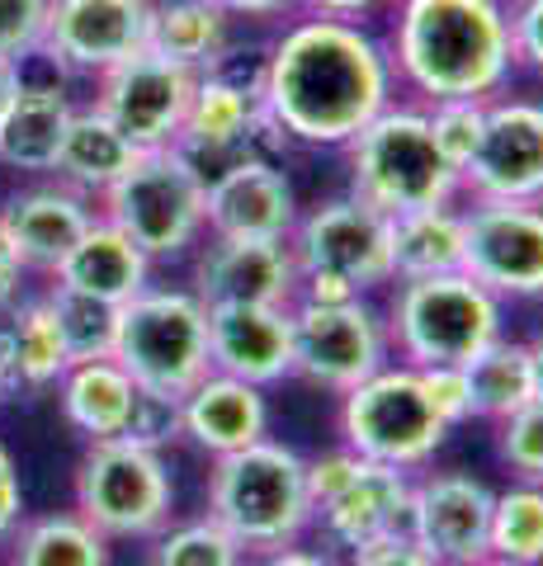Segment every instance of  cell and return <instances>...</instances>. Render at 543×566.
Listing matches in <instances>:
<instances>
[{"instance_id": "obj_1", "label": "cell", "mask_w": 543, "mask_h": 566, "mask_svg": "<svg viewBox=\"0 0 543 566\" xmlns=\"http://www.w3.org/2000/svg\"><path fill=\"white\" fill-rule=\"evenodd\" d=\"M270 128L293 147H345L397 99L388 43L349 20H293L255 71Z\"/></svg>"}, {"instance_id": "obj_2", "label": "cell", "mask_w": 543, "mask_h": 566, "mask_svg": "<svg viewBox=\"0 0 543 566\" xmlns=\"http://www.w3.org/2000/svg\"><path fill=\"white\" fill-rule=\"evenodd\" d=\"M388 57L416 104L497 99L515 76L511 24L492 0H401Z\"/></svg>"}, {"instance_id": "obj_3", "label": "cell", "mask_w": 543, "mask_h": 566, "mask_svg": "<svg viewBox=\"0 0 543 566\" xmlns=\"http://www.w3.org/2000/svg\"><path fill=\"white\" fill-rule=\"evenodd\" d=\"M203 515H213L247 547V557L303 543L312 520H317L307 495V458L270 434L237 453L213 458L203 486Z\"/></svg>"}, {"instance_id": "obj_4", "label": "cell", "mask_w": 543, "mask_h": 566, "mask_svg": "<svg viewBox=\"0 0 543 566\" xmlns=\"http://www.w3.org/2000/svg\"><path fill=\"white\" fill-rule=\"evenodd\" d=\"M345 166H349V193L378 212H416L435 203H459V170L445 161L435 147L426 104L393 99L383 114H374L364 128L345 142Z\"/></svg>"}, {"instance_id": "obj_5", "label": "cell", "mask_w": 543, "mask_h": 566, "mask_svg": "<svg viewBox=\"0 0 543 566\" xmlns=\"http://www.w3.org/2000/svg\"><path fill=\"white\" fill-rule=\"evenodd\" d=\"M393 359L411 368L459 364L468 368L487 345L505 335V303L468 270L435 279H397L388 307Z\"/></svg>"}, {"instance_id": "obj_6", "label": "cell", "mask_w": 543, "mask_h": 566, "mask_svg": "<svg viewBox=\"0 0 543 566\" xmlns=\"http://www.w3.org/2000/svg\"><path fill=\"white\" fill-rule=\"evenodd\" d=\"M203 199L208 180L199 175V166L180 147H161L137 156L95 199V212L109 218L118 232H128L152 264H161L189 255L208 237Z\"/></svg>"}, {"instance_id": "obj_7", "label": "cell", "mask_w": 543, "mask_h": 566, "mask_svg": "<svg viewBox=\"0 0 543 566\" xmlns=\"http://www.w3.org/2000/svg\"><path fill=\"white\" fill-rule=\"evenodd\" d=\"M114 359L128 368V378L143 392L180 401L203 374H213L203 297L195 289L147 283L143 293L118 307Z\"/></svg>"}, {"instance_id": "obj_8", "label": "cell", "mask_w": 543, "mask_h": 566, "mask_svg": "<svg viewBox=\"0 0 543 566\" xmlns=\"http://www.w3.org/2000/svg\"><path fill=\"white\" fill-rule=\"evenodd\" d=\"M72 510L109 543H152L170 524L175 482L161 449L137 439H91L72 476Z\"/></svg>"}, {"instance_id": "obj_9", "label": "cell", "mask_w": 543, "mask_h": 566, "mask_svg": "<svg viewBox=\"0 0 543 566\" xmlns=\"http://www.w3.org/2000/svg\"><path fill=\"white\" fill-rule=\"evenodd\" d=\"M336 430L345 449L401 472H420L449 439V424L426 397L420 368L401 359H388L378 374L341 392Z\"/></svg>"}, {"instance_id": "obj_10", "label": "cell", "mask_w": 543, "mask_h": 566, "mask_svg": "<svg viewBox=\"0 0 543 566\" xmlns=\"http://www.w3.org/2000/svg\"><path fill=\"white\" fill-rule=\"evenodd\" d=\"M293 322V378H303L322 392L341 397L355 382L378 374L393 359L388 316L369 297H349V303H289Z\"/></svg>"}, {"instance_id": "obj_11", "label": "cell", "mask_w": 543, "mask_h": 566, "mask_svg": "<svg viewBox=\"0 0 543 566\" xmlns=\"http://www.w3.org/2000/svg\"><path fill=\"white\" fill-rule=\"evenodd\" d=\"M289 245L297 270H331L359 293L393 289V218L355 193L297 212Z\"/></svg>"}, {"instance_id": "obj_12", "label": "cell", "mask_w": 543, "mask_h": 566, "mask_svg": "<svg viewBox=\"0 0 543 566\" xmlns=\"http://www.w3.org/2000/svg\"><path fill=\"white\" fill-rule=\"evenodd\" d=\"M175 147H180L208 180V175H218L222 166L241 161V156H270V151H284L289 142L270 128L260 81L255 76L241 81L227 66H218V71H203L199 76Z\"/></svg>"}, {"instance_id": "obj_13", "label": "cell", "mask_w": 543, "mask_h": 566, "mask_svg": "<svg viewBox=\"0 0 543 566\" xmlns=\"http://www.w3.org/2000/svg\"><path fill=\"white\" fill-rule=\"evenodd\" d=\"M195 85H199V76L189 66H175L147 48V52H137V57L109 66L104 76H95L91 104L137 151H161V147L180 142Z\"/></svg>"}, {"instance_id": "obj_14", "label": "cell", "mask_w": 543, "mask_h": 566, "mask_svg": "<svg viewBox=\"0 0 543 566\" xmlns=\"http://www.w3.org/2000/svg\"><path fill=\"white\" fill-rule=\"evenodd\" d=\"M468 255L463 270L492 289L501 303H539L543 297V203L468 199Z\"/></svg>"}, {"instance_id": "obj_15", "label": "cell", "mask_w": 543, "mask_h": 566, "mask_svg": "<svg viewBox=\"0 0 543 566\" xmlns=\"http://www.w3.org/2000/svg\"><path fill=\"white\" fill-rule=\"evenodd\" d=\"M152 0H48L39 57L66 76H104L109 66L147 52Z\"/></svg>"}, {"instance_id": "obj_16", "label": "cell", "mask_w": 543, "mask_h": 566, "mask_svg": "<svg viewBox=\"0 0 543 566\" xmlns=\"http://www.w3.org/2000/svg\"><path fill=\"white\" fill-rule=\"evenodd\" d=\"M463 199L543 203V99H487V128L459 175Z\"/></svg>"}, {"instance_id": "obj_17", "label": "cell", "mask_w": 543, "mask_h": 566, "mask_svg": "<svg viewBox=\"0 0 543 566\" xmlns=\"http://www.w3.org/2000/svg\"><path fill=\"white\" fill-rule=\"evenodd\" d=\"M492 505L497 491L472 472L411 476L407 534L440 566H482L492 562Z\"/></svg>"}, {"instance_id": "obj_18", "label": "cell", "mask_w": 543, "mask_h": 566, "mask_svg": "<svg viewBox=\"0 0 543 566\" xmlns=\"http://www.w3.org/2000/svg\"><path fill=\"white\" fill-rule=\"evenodd\" d=\"M297 193L274 156H241V161L208 175L203 222L208 237H241V241H289L297 222Z\"/></svg>"}, {"instance_id": "obj_19", "label": "cell", "mask_w": 543, "mask_h": 566, "mask_svg": "<svg viewBox=\"0 0 543 566\" xmlns=\"http://www.w3.org/2000/svg\"><path fill=\"white\" fill-rule=\"evenodd\" d=\"M189 289L213 303H270L289 307L297 293V260L289 241H241V237H203L195 245Z\"/></svg>"}, {"instance_id": "obj_20", "label": "cell", "mask_w": 543, "mask_h": 566, "mask_svg": "<svg viewBox=\"0 0 543 566\" xmlns=\"http://www.w3.org/2000/svg\"><path fill=\"white\" fill-rule=\"evenodd\" d=\"M208 359L218 374L255 387L293 378V322L289 307L270 303H213L208 307Z\"/></svg>"}, {"instance_id": "obj_21", "label": "cell", "mask_w": 543, "mask_h": 566, "mask_svg": "<svg viewBox=\"0 0 543 566\" xmlns=\"http://www.w3.org/2000/svg\"><path fill=\"white\" fill-rule=\"evenodd\" d=\"M0 222H6L14 251L29 264V274L48 279L66 260V251L85 237V227L95 222V199L62 185L58 175H43V180L14 189L0 203Z\"/></svg>"}, {"instance_id": "obj_22", "label": "cell", "mask_w": 543, "mask_h": 566, "mask_svg": "<svg viewBox=\"0 0 543 566\" xmlns=\"http://www.w3.org/2000/svg\"><path fill=\"white\" fill-rule=\"evenodd\" d=\"M407 505H411V472L364 458L359 476L317 510L312 528L322 534V547L345 557L364 543H378L388 534H407Z\"/></svg>"}, {"instance_id": "obj_23", "label": "cell", "mask_w": 543, "mask_h": 566, "mask_svg": "<svg viewBox=\"0 0 543 566\" xmlns=\"http://www.w3.org/2000/svg\"><path fill=\"white\" fill-rule=\"evenodd\" d=\"M265 434H270V397L255 382H241L213 368L180 397V439L208 458L237 453Z\"/></svg>"}, {"instance_id": "obj_24", "label": "cell", "mask_w": 543, "mask_h": 566, "mask_svg": "<svg viewBox=\"0 0 543 566\" xmlns=\"http://www.w3.org/2000/svg\"><path fill=\"white\" fill-rule=\"evenodd\" d=\"M72 114H76V99L62 81L20 76L6 109H0V170H14L24 180L52 175Z\"/></svg>"}, {"instance_id": "obj_25", "label": "cell", "mask_w": 543, "mask_h": 566, "mask_svg": "<svg viewBox=\"0 0 543 566\" xmlns=\"http://www.w3.org/2000/svg\"><path fill=\"white\" fill-rule=\"evenodd\" d=\"M48 283L124 307L128 297H137L152 283V260L143 255V245H133L128 232H118L109 218L95 212V222L85 227V237L66 251L58 270L48 274Z\"/></svg>"}, {"instance_id": "obj_26", "label": "cell", "mask_w": 543, "mask_h": 566, "mask_svg": "<svg viewBox=\"0 0 543 566\" xmlns=\"http://www.w3.org/2000/svg\"><path fill=\"white\" fill-rule=\"evenodd\" d=\"M58 406L66 424L91 444V439H118L133 420L137 406V382L128 378V368L114 359H76L66 364V374L58 378Z\"/></svg>"}, {"instance_id": "obj_27", "label": "cell", "mask_w": 543, "mask_h": 566, "mask_svg": "<svg viewBox=\"0 0 543 566\" xmlns=\"http://www.w3.org/2000/svg\"><path fill=\"white\" fill-rule=\"evenodd\" d=\"M232 14L218 0H152L147 48L175 66H189L195 76L218 71L232 57Z\"/></svg>"}, {"instance_id": "obj_28", "label": "cell", "mask_w": 543, "mask_h": 566, "mask_svg": "<svg viewBox=\"0 0 543 566\" xmlns=\"http://www.w3.org/2000/svg\"><path fill=\"white\" fill-rule=\"evenodd\" d=\"M137 156L143 151H137L133 142L95 109V104H76L72 123H66V137L58 147V166H52V175H58L62 185L81 189L85 199H100V193L109 189Z\"/></svg>"}, {"instance_id": "obj_29", "label": "cell", "mask_w": 543, "mask_h": 566, "mask_svg": "<svg viewBox=\"0 0 543 566\" xmlns=\"http://www.w3.org/2000/svg\"><path fill=\"white\" fill-rule=\"evenodd\" d=\"M468 255V227L459 203H435L393 218V283L459 274Z\"/></svg>"}, {"instance_id": "obj_30", "label": "cell", "mask_w": 543, "mask_h": 566, "mask_svg": "<svg viewBox=\"0 0 543 566\" xmlns=\"http://www.w3.org/2000/svg\"><path fill=\"white\" fill-rule=\"evenodd\" d=\"M6 566H114V543L76 510H48L6 538Z\"/></svg>"}, {"instance_id": "obj_31", "label": "cell", "mask_w": 543, "mask_h": 566, "mask_svg": "<svg viewBox=\"0 0 543 566\" xmlns=\"http://www.w3.org/2000/svg\"><path fill=\"white\" fill-rule=\"evenodd\" d=\"M0 326L10 335L14 382H20V392H52L58 378L66 374V364H72V354H66L58 312H52L48 293H20L6 312H0Z\"/></svg>"}, {"instance_id": "obj_32", "label": "cell", "mask_w": 543, "mask_h": 566, "mask_svg": "<svg viewBox=\"0 0 543 566\" xmlns=\"http://www.w3.org/2000/svg\"><path fill=\"white\" fill-rule=\"evenodd\" d=\"M468 387H472V420H492V424L520 411L524 401H534L530 349H524V340L501 335L497 345H487L468 364Z\"/></svg>"}, {"instance_id": "obj_33", "label": "cell", "mask_w": 543, "mask_h": 566, "mask_svg": "<svg viewBox=\"0 0 543 566\" xmlns=\"http://www.w3.org/2000/svg\"><path fill=\"white\" fill-rule=\"evenodd\" d=\"M492 562L543 566V482H515L492 505Z\"/></svg>"}, {"instance_id": "obj_34", "label": "cell", "mask_w": 543, "mask_h": 566, "mask_svg": "<svg viewBox=\"0 0 543 566\" xmlns=\"http://www.w3.org/2000/svg\"><path fill=\"white\" fill-rule=\"evenodd\" d=\"M152 566H247L241 547L213 515L166 524L152 538Z\"/></svg>"}, {"instance_id": "obj_35", "label": "cell", "mask_w": 543, "mask_h": 566, "mask_svg": "<svg viewBox=\"0 0 543 566\" xmlns=\"http://www.w3.org/2000/svg\"><path fill=\"white\" fill-rule=\"evenodd\" d=\"M48 303L58 312V326H62V340L66 354L76 359H109L114 354V335H118V307L114 303H100V297H85L72 289H58L48 283Z\"/></svg>"}, {"instance_id": "obj_36", "label": "cell", "mask_w": 543, "mask_h": 566, "mask_svg": "<svg viewBox=\"0 0 543 566\" xmlns=\"http://www.w3.org/2000/svg\"><path fill=\"white\" fill-rule=\"evenodd\" d=\"M426 118H430V133H435V147L445 151V161L463 175V166L472 161L487 128V99H435L426 104Z\"/></svg>"}, {"instance_id": "obj_37", "label": "cell", "mask_w": 543, "mask_h": 566, "mask_svg": "<svg viewBox=\"0 0 543 566\" xmlns=\"http://www.w3.org/2000/svg\"><path fill=\"white\" fill-rule=\"evenodd\" d=\"M497 458L515 482H543V401H524L497 420Z\"/></svg>"}, {"instance_id": "obj_38", "label": "cell", "mask_w": 543, "mask_h": 566, "mask_svg": "<svg viewBox=\"0 0 543 566\" xmlns=\"http://www.w3.org/2000/svg\"><path fill=\"white\" fill-rule=\"evenodd\" d=\"M48 24V0H0V62L24 66L39 57Z\"/></svg>"}, {"instance_id": "obj_39", "label": "cell", "mask_w": 543, "mask_h": 566, "mask_svg": "<svg viewBox=\"0 0 543 566\" xmlns=\"http://www.w3.org/2000/svg\"><path fill=\"white\" fill-rule=\"evenodd\" d=\"M420 382H426L430 406L440 411V420L449 430H459L463 420H472V387H468V368L459 364H435L420 368Z\"/></svg>"}, {"instance_id": "obj_40", "label": "cell", "mask_w": 543, "mask_h": 566, "mask_svg": "<svg viewBox=\"0 0 543 566\" xmlns=\"http://www.w3.org/2000/svg\"><path fill=\"white\" fill-rule=\"evenodd\" d=\"M128 439H137V444L147 449H166L180 439V401L170 397H156V392H143L137 387V406H133V420H128Z\"/></svg>"}, {"instance_id": "obj_41", "label": "cell", "mask_w": 543, "mask_h": 566, "mask_svg": "<svg viewBox=\"0 0 543 566\" xmlns=\"http://www.w3.org/2000/svg\"><path fill=\"white\" fill-rule=\"evenodd\" d=\"M359 468H364V458L355 449H345V444L326 449L317 458H307V495H312V510H322L331 495H341L359 476Z\"/></svg>"}, {"instance_id": "obj_42", "label": "cell", "mask_w": 543, "mask_h": 566, "mask_svg": "<svg viewBox=\"0 0 543 566\" xmlns=\"http://www.w3.org/2000/svg\"><path fill=\"white\" fill-rule=\"evenodd\" d=\"M505 24H511L515 71L543 76V0H515V6L505 10Z\"/></svg>"}, {"instance_id": "obj_43", "label": "cell", "mask_w": 543, "mask_h": 566, "mask_svg": "<svg viewBox=\"0 0 543 566\" xmlns=\"http://www.w3.org/2000/svg\"><path fill=\"white\" fill-rule=\"evenodd\" d=\"M345 566H440V562H435L411 534H388L378 543H364L355 553H345Z\"/></svg>"}, {"instance_id": "obj_44", "label": "cell", "mask_w": 543, "mask_h": 566, "mask_svg": "<svg viewBox=\"0 0 543 566\" xmlns=\"http://www.w3.org/2000/svg\"><path fill=\"white\" fill-rule=\"evenodd\" d=\"M24 520V482H20V463H14L10 444L0 439V547H6V538L20 528Z\"/></svg>"}, {"instance_id": "obj_45", "label": "cell", "mask_w": 543, "mask_h": 566, "mask_svg": "<svg viewBox=\"0 0 543 566\" xmlns=\"http://www.w3.org/2000/svg\"><path fill=\"white\" fill-rule=\"evenodd\" d=\"M349 297H369L359 293L349 279L331 274V270H297V293L293 303H317V307H331V303H349Z\"/></svg>"}, {"instance_id": "obj_46", "label": "cell", "mask_w": 543, "mask_h": 566, "mask_svg": "<svg viewBox=\"0 0 543 566\" xmlns=\"http://www.w3.org/2000/svg\"><path fill=\"white\" fill-rule=\"evenodd\" d=\"M247 566H345V557H341V553H331V547L289 543V547H274V553H255V557H247Z\"/></svg>"}, {"instance_id": "obj_47", "label": "cell", "mask_w": 543, "mask_h": 566, "mask_svg": "<svg viewBox=\"0 0 543 566\" xmlns=\"http://www.w3.org/2000/svg\"><path fill=\"white\" fill-rule=\"evenodd\" d=\"M24 289H29V264L20 260V251H14V241L6 232V222H0V312H6Z\"/></svg>"}, {"instance_id": "obj_48", "label": "cell", "mask_w": 543, "mask_h": 566, "mask_svg": "<svg viewBox=\"0 0 543 566\" xmlns=\"http://www.w3.org/2000/svg\"><path fill=\"white\" fill-rule=\"evenodd\" d=\"M393 0H303L307 14H322V20H349V24H364L369 14L388 10Z\"/></svg>"}, {"instance_id": "obj_49", "label": "cell", "mask_w": 543, "mask_h": 566, "mask_svg": "<svg viewBox=\"0 0 543 566\" xmlns=\"http://www.w3.org/2000/svg\"><path fill=\"white\" fill-rule=\"evenodd\" d=\"M232 20H284V14L303 10V0H218Z\"/></svg>"}, {"instance_id": "obj_50", "label": "cell", "mask_w": 543, "mask_h": 566, "mask_svg": "<svg viewBox=\"0 0 543 566\" xmlns=\"http://www.w3.org/2000/svg\"><path fill=\"white\" fill-rule=\"evenodd\" d=\"M524 349H530V382H534V401H543V335H534V340H524Z\"/></svg>"}, {"instance_id": "obj_51", "label": "cell", "mask_w": 543, "mask_h": 566, "mask_svg": "<svg viewBox=\"0 0 543 566\" xmlns=\"http://www.w3.org/2000/svg\"><path fill=\"white\" fill-rule=\"evenodd\" d=\"M20 76H24V66H14V62H0V109H6V99H10V91L20 85Z\"/></svg>"}, {"instance_id": "obj_52", "label": "cell", "mask_w": 543, "mask_h": 566, "mask_svg": "<svg viewBox=\"0 0 543 566\" xmlns=\"http://www.w3.org/2000/svg\"><path fill=\"white\" fill-rule=\"evenodd\" d=\"M492 6H501V10H511V6H515V0H492Z\"/></svg>"}, {"instance_id": "obj_53", "label": "cell", "mask_w": 543, "mask_h": 566, "mask_svg": "<svg viewBox=\"0 0 543 566\" xmlns=\"http://www.w3.org/2000/svg\"><path fill=\"white\" fill-rule=\"evenodd\" d=\"M482 566H505V562H482Z\"/></svg>"}, {"instance_id": "obj_54", "label": "cell", "mask_w": 543, "mask_h": 566, "mask_svg": "<svg viewBox=\"0 0 543 566\" xmlns=\"http://www.w3.org/2000/svg\"><path fill=\"white\" fill-rule=\"evenodd\" d=\"M0 401H6V392H0Z\"/></svg>"}]
</instances>
